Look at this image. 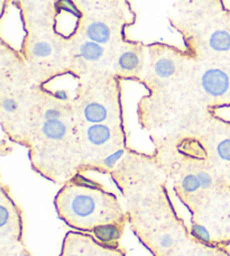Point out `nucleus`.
<instances>
[{
    "instance_id": "obj_7",
    "label": "nucleus",
    "mask_w": 230,
    "mask_h": 256,
    "mask_svg": "<svg viewBox=\"0 0 230 256\" xmlns=\"http://www.w3.org/2000/svg\"><path fill=\"white\" fill-rule=\"evenodd\" d=\"M24 212L12 196L9 186H0V245L22 244L24 240Z\"/></svg>"
},
{
    "instance_id": "obj_3",
    "label": "nucleus",
    "mask_w": 230,
    "mask_h": 256,
    "mask_svg": "<svg viewBox=\"0 0 230 256\" xmlns=\"http://www.w3.org/2000/svg\"><path fill=\"white\" fill-rule=\"evenodd\" d=\"M30 148L33 170L63 186L80 172L79 122L72 102L55 97L40 86L38 99L20 142Z\"/></svg>"
},
{
    "instance_id": "obj_1",
    "label": "nucleus",
    "mask_w": 230,
    "mask_h": 256,
    "mask_svg": "<svg viewBox=\"0 0 230 256\" xmlns=\"http://www.w3.org/2000/svg\"><path fill=\"white\" fill-rule=\"evenodd\" d=\"M154 155L178 201L191 214L190 232L206 244L230 245V184L199 150L194 136L154 138Z\"/></svg>"
},
{
    "instance_id": "obj_8",
    "label": "nucleus",
    "mask_w": 230,
    "mask_h": 256,
    "mask_svg": "<svg viewBox=\"0 0 230 256\" xmlns=\"http://www.w3.org/2000/svg\"><path fill=\"white\" fill-rule=\"evenodd\" d=\"M54 12L55 33L62 38H70L76 34L84 20V10L74 0H56Z\"/></svg>"
},
{
    "instance_id": "obj_6",
    "label": "nucleus",
    "mask_w": 230,
    "mask_h": 256,
    "mask_svg": "<svg viewBox=\"0 0 230 256\" xmlns=\"http://www.w3.org/2000/svg\"><path fill=\"white\" fill-rule=\"evenodd\" d=\"M200 154L230 184V122L212 112L194 134Z\"/></svg>"
},
{
    "instance_id": "obj_10",
    "label": "nucleus",
    "mask_w": 230,
    "mask_h": 256,
    "mask_svg": "<svg viewBox=\"0 0 230 256\" xmlns=\"http://www.w3.org/2000/svg\"><path fill=\"white\" fill-rule=\"evenodd\" d=\"M166 256H230V252L224 248L206 244L190 235Z\"/></svg>"
},
{
    "instance_id": "obj_15",
    "label": "nucleus",
    "mask_w": 230,
    "mask_h": 256,
    "mask_svg": "<svg viewBox=\"0 0 230 256\" xmlns=\"http://www.w3.org/2000/svg\"><path fill=\"white\" fill-rule=\"evenodd\" d=\"M104 45L92 42V40L84 42L79 48V56L90 63L99 62L104 56Z\"/></svg>"
},
{
    "instance_id": "obj_13",
    "label": "nucleus",
    "mask_w": 230,
    "mask_h": 256,
    "mask_svg": "<svg viewBox=\"0 0 230 256\" xmlns=\"http://www.w3.org/2000/svg\"><path fill=\"white\" fill-rule=\"evenodd\" d=\"M86 36L92 42L107 45L112 38V32L107 22L101 20H94L86 26Z\"/></svg>"
},
{
    "instance_id": "obj_12",
    "label": "nucleus",
    "mask_w": 230,
    "mask_h": 256,
    "mask_svg": "<svg viewBox=\"0 0 230 256\" xmlns=\"http://www.w3.org/2000/svg\"><path fill=\"white\" fill-rule=\"evenodd\" d=\"M140 54L132 50H127L122 52L117 58V71L126 78L134 76L140 71Z\"/></svg>"
},
{
    "instance_id": "obj_4",
    "label": "nucleus",
    "mask_w": 230,
    "mask_h": 256,
    "mask_svg": "<svg viewBox=\"0 0 230 256\" xmlns=\"http://www.w3.org/2000/svg\"><path fill=\"white\" fill-rule=\"evenodd\" d=\"M53 202L58 217L78 232L91 234L99 226L128 222L117 194L86 173H76L61 186Z\"/></svg>"
},
{
    "instance_id": "obj_9",
    "label": "nucleus",
    "mask_w": 230,
    "mask_h": 256,
    "mask_svg": "<svg viewBox=\"0 0 230 256\" xmlns=\"http://www.w3.org/2000/svg\"><path fill=\"white\" fill-rule=\"evenodd\" d=\"M96 237L90 232H68L63 237L60 256H92Z\"/></svg>"
},
{
    "instance_id": "obj_17",
    "label": "nucleus",
    "mask_w": 230,
    "mask_h": 256,
    "mask_svg": "<svg viewBox=\"0 0 230 256\" xmlns=\"http://www.w3.org/2000/svg\"><path fill=\"white\" fill-rule=\"evenodd\" d=\"M92 256H127V250L122 246L104 245L96 238Z\"/></svg>"
},
{
    "instance_id": "obj_5",
    "label": "nucleus",
    "mask_w": 230,
    "mask_h": 256,
    "mask_svg": "<svg viewBox=\"0 0 230 256\" xmlns=\"http://www.w3.org/2000/svg\"><path fill=\"white\" fill-rule=\"evenodd\" d=\"M79 173L112 174L130 153L124 124H79Z\"/></svg>"
},
{
    "instance_id": "obj_11",
    "label": "nucleus",
    "mask_w": 230,
    "mask_h": 256,
    "mask_svg": "<svg viewBox=\"0 0 230 256\" xmlns=\"http://www.w3.org/2000/svg\"><path fill=\"white\" fill-rule=\"evenodd\" d=\"M128 222H119L108 225L99 226L92 230L91 234L94 235L100 243L109 246H120V240L125 232L126 225Z\"/></svg>"
},
{
    "instance_id": "obj_18",
    "label": "nucleus",
    "mask_w": 230,
    "mask_h": 256,
    "mask_svg": "<svg viewBox=\"0 0 230 256\" xmlns=\"http://www.w3.org/2000/svg\"><path fill=\"white\" fill-rule=\"evenodd\" d=\"M53 51L52 44L44 40H36L30 46V53L35 58H48L52 56Z\"/></svg>"
},
{
    "instance_id": "obj_14",
    "label": "nucleus",
    "mask_w": 230,
    "mask_h": 256,
    "mask_svg": "<svg viewBox=\"0 0 230 256\" xmlns=\"http://www.w3.org/2000/svg\"><path fill=\"white\" fill-rule=\"evenodd\" d=\"M84 12L114 10L126 4V0H74Z\"/></svg>"
},
{
    "instance_id": "obj_16",
    "label": "nucleus",
    "mask_w": 230,
    "mask_h": 256,
    "mask_svg": "<svg viewBox=\"0 0 230 256\" xmlns=\"http://www.w3.org/2000/svg\"><path fill=\"white\" fill-rule=\"evenodd\" d=\"M209 45L216 52H228L230 50V33L224 30L214 32L209 38Z\"/></svg>"
},
{
    "instance_id": "obj_2",
    "label": "nucleus",
    "mask_w": 230,
    "mask_h": 256,
    "mask_svg": "<svg viewBox=\"0 0 230 256\" xmlns=\"http://www.w3.org/2000/svg\"><path fill=\"white\" fill-rule=\"evenodd\" d=\"M110 178L126 201L132 232L153 256H166L191 235L170 196L168 178L154 154L130 148Z\"/></svg>"
}]
</instances>
